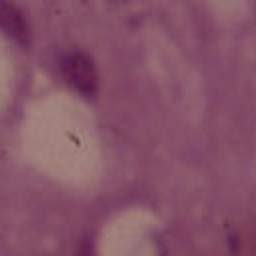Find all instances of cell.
<instances>
[{"label": "cell", "instance_id": "1", "mask_svg": "<svg viewBox=\"0 0 256 256\" xmlns=\"http://www.w3.org/2000/svg\"><path fill=\"white\" fill-rule=\"evenodd\" d=\"M62 72H64L68 84L76 92H80L84 96H92L96 92L98 74H96L94 62L84 52H70L62 62Z\"/></svg>", "mask_w": 256, "mask_h": 256}, {"label": "cell", "instance_id": "2", "mask_svg": "<svg viewBox=\"0 0 256 256\" xmlns=\"http://www.w3.org/2000/svg\"><path fill=\"white\" fill-rule=\"evenodd\" d=\"M0 32L18 44H28L30 40L26 18L10 0H0Z\"/></svg>", "mask_w": 256, "mask_h": 256}]
</instances>
